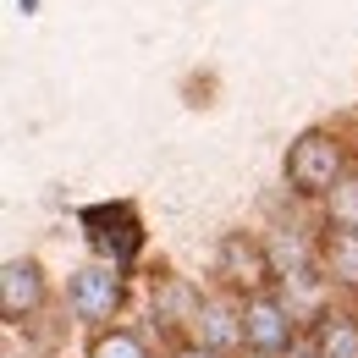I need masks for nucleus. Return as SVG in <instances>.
<instances>
[{
	"mask_svg": "<svg viewBox=\"0 0 358 358\" xmlns=\"http://www.w3.org/2000/svg\"><path fill=\"white\" fill-rule=\"evenodd\" d=\"M89 358H149V353L138 348V336H127V331H105Z\"/></svg>",
	"mask_w": 358,
	"mask_h": 358,
	"instance_id": "obj_11",
	"label": "nucleus"
},
{
	"mask_svg": "<svg viewBox=\"0 0 358 358\" xmlns=\"http://www.w3.org/2000/svg\"><path fill=\"white\" fill-rule=\"evenodd\" d=\"M314 353L320 358H358V325L353 314H325L320 320V336H314Z\"/></svg>",
	"mask_w": 358,
	"mask_h": 358,
	"instance_id": "obj_7",
	"label": "nucleus"
},
{
	"mask_svg": "<svg viewBox=\"0 0 358 358\" xmlns=\"http://www.w3.org/2000/svg\"><path fill=\"white\" fill-rule=\"evenodd\" d=\"M0 287H6V320H22V314L39 309V298H45V275L34 259H11L6 275H0Z\"/></svg>",
	"mask_w": 358,
	"mask_h": 358,
	"instance_id": "obj_6",
	"label": "nucleus"
},
{
	"mask_svg": "<svg viewBox=\"0 0 358 358\" xmlns=\"http://www.w3.org/2000/svg\"><path fill=\"white\" fill-rule=\"evenodd\" d=\"M325 265H331V275H336V281H358V231H336V226H331Z\"/></svg>",
	"mask_w": 358,
	"mask_h": 358,
	"instance_id": "obj_8",
	"label": "nucleus"
},
{
	"mask_svg": "<svg viewBox=\"0 0 358 358\" xmlns=\"http://www.w3.org/2000/svg\"><path fill=\"white\" fill-rule=\"evenodd\" d=\"M199 331H204V342H237L243 336V325L231 320L221 298H210V303H199Z\"/></svg>",
	"mask_w": 358,
	"mask_h": 358,
	"instance_id": "obj_9",
	"label": "nucleus"
},
{
	"mask_svg": "<svg viewBox=\"0 0 358 358\" xmlns=\"http://www.w3.org/2000/svg\"><path fill=\"white\" fill-rule=\"evenodd\" d=\"M243 342L259 348V353H281L292 342V309L281 298H270V292H254L243 303Z\"/></svg>",
	"mask_w": 358,
	"mask_h": 358,
	"instance_id": "obj_3",
	"label": "nucleus"
},
{
	"mask_svg": "<svg viewBox=\"0 0 358 358\" xmlns=\"http://www.w3.org/2000/svg\"><path fill=\"white\" fill-rule=\"evenodd\" d=\"M221 275H231L237 287H265L270 281V259L259 243H248L243 231H231L221 243Z\"/></svg>",
	"mask_w": 358,
	"mask_h": 358,
	"instance_id": "obj_5",
	"label": "nucleus"
},
{
	"mask_svg": "<svg viewBox=\"0 0 358 358\" xmlns=\"http://www.w3.org/2000/svg\"><path fill=\"white\" fill-rule=\"evenodd\" d=\"M66 298H72V314L83 325H99L122 309V265H89V270H72L66 281Z\"/></svg>",
	"mask_w": 358,
	"mask_h": 358,
	"instance_id": "obj_2",
	"label": "nucleus"
},
{
	"mask_svg": "<svg viewBox=\"0 0 358 358\" xmlns=\"http://www.w3.org/2000/svg\"><path fill=\"white\" fill-rule=\"evenodd\" d=\"M83 226H89L94 248L99 254H110L116 265H127L138 248V215L133 204H99V210H83Z\"/></svg>",
	"mask_w": 358,
	"mask_h": 358,
	"instance_id": "obj_4",
	"label": "nucleus"
},
{
	"mask_svg": "<svg viewBox=\"0 0 358 358\" xmlns=\"http://www.w3.org/2000/svg\"><path fill=\"white\" fill-rule=\"evenodd\" d=\"M331 226L336 231H358V182H342L331 193Z\"/></svg>",
	"mask_w": 358,
	"mask_h": 358,
	"instance_id": "obj_10",
	"label": "nucleus"
},
{
	"mask_svg": "<svg viewBox=\"0 0 358 358\" xmlns=\"http://www.w3.org/2000/svg\"><path fill=\"white\" fill-rule=\"evenodd\" d=\"M177 358H215V353H210V348H204V342H199V348H182Z\"/></svg>",
	"mask_w": 358,
	"mask_h": 358,
	"instance_id": "obj_12",
	"label": "nucleus"
},
{
	"mask_svg": "<svg viewBox=\"0 0 358 358\" xmlns=\"http://www.w3.org/2000/svg\"><path fill=\"white\" fill-rule=\"evenodd\" d=\"M336 171H342V149H336V138H325V133H303L292 143V155H287V182H292V193H303V199L331 193V187H336Z\"/></svg>",
	"mask_w": 358,
	"mask_h": 358,
	"instance_id": "obj_1",
	"label": "nucleus"
}]
</instances>
